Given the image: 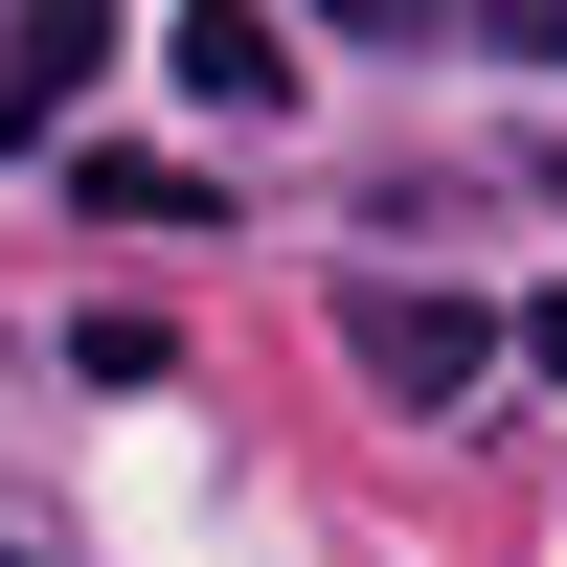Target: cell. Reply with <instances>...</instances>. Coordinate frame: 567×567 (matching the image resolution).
Returning a JSON list of instances; mask_svg holds the SVG:
<instances>
[{
	"mask_svg": "<svg viewBox=\"0 0 567 567\" xmlns=\"http://www.w3.org/2000/svg\"><path fill=\"white\" fill-rule=\"evenodd\" d=\"M341 363H363L386 409H454V386L499 363V318H477V296H409V272H341Z\"/></svg>",
	"mask_w": 567,
	"mask_h": 567,
	"instance_id": "6da1fadb",
	"label": "cell"
},
{
	"mask_svg": "<svg viewBox=\"0 0 567 567\" xmlns=\"http://www.w3.org/2000/svg\"><path fill=\"white\" fill-rule=\"evenodd\" d=\"M182 91H205V114H296V45H272L250 0H205V23H182Z\"/></svg>",
	"mask_w": 567,
	"mask_h": 567,
	"instance_id": "7a4b0ae2",
	"label": "cell"
},
{
	"mask_svg": "<svg viewBox=\"0 0 567 567\" xmlns=\"http://www.w3.org/2000/svg\"><path fill=\"white\" fill-rule=\"evenodd\" d=\"M91 69H114V23H23V45H0V136H45V114H91Z\"/></svg>",
	"mask_w": 567,
	"mask_h": 567,
	"instance_id": "3957f363",
	"label": "cell"
}]
</instances>
